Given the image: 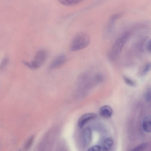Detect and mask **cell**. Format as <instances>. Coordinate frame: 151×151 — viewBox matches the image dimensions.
I'll list each match as a JSON object with an SVG mask.
<instances>
[{"label": "cell", "instance_id": "cell-4", "mask_svg": "<svg viewBox=\"0 0 151 151\" xmlns=\"http://www.w3.org/2000/svg\"><path fill=\"white\" fill-rule=\"evenodd\" d=\"M97 117L96 114L93 113H88L85 114L81 116L78 121V126L82 127L88 121L94 119Z\"/></svg>", "mask_w": 151, "mask_h": 151}, {"label": "cell", "instance_id": "cell-10", "mask_svg": "<svg viewBox=\"0 0 151 151\" xmlns=\"http://www.w3.org/2000/svg\"><path fill=\"white\" fill-rule=\"evenodd\" d=\"M82 1L81 0H60L59 1L61 4L66 6H72L77 5Z\"/></svg>", "mask_w": 151, "mask_h": 151}, {"label": "cell", "instance_id": "cell-18", "mask_svg": "<svg viewBox=\"0 0 151 151\" xmlns=\"http://www.w3.org/2000/svg\"><path fill=\"white\" fill-rule=\"evenodd\" d=\"M8 61V59L7 58H5L3 60L1 66V68L4 67L7 64Z\"/></svg>", "mask_w": 151, "mask_h": 151}, {"label": "cell", "instance_id": "cell-5", "mask_svg": "<svg viewBox=\"0 0 151 151\" xmlns=\"http://www.w3.org/2000/svg\"><path fill=\"white\" fill-rule=\"evenodd\" d=\"M66 57L64 54H60L56 57L52 61L50 68L53 69L58 67L63 64L65 61Z\"/></svg>", "mask_w": 151, "mask_h": 151}, {"label": "cell", "instance_id": "cell-1", "mask_svg": "<svg viewBox=\"0 0 151 151\" xmlns=\"http://www.w3.org/2000/svg\"><path fill=\"white\" fill-rule=\"evenodd\" d=\"M90 42V37L86 33L81 32L77 33L72 39L70 46L72 51H77L86 47Z\"/></svg>", "mask_w": 151, "mask_h": 151}, {"label": "cell", "instance_id": "cell-9", "mask_svg": "<svg viewBox=\"0 0 151 151\" xmlns=\"http://www.w3.org/2000/svg\"><path fill=\"white\" fill-rule=\"evenodd\" d=\"M113 145V140L110 138H107L104 140L103 144L104 151H109Z\"/></svg>", "mask_w": 151, "mask_h": 151}, {"label": "cell", "instance_id": "cell-15", "mask_svg": "<svg viewBox=\"0 0 151 151\" xmlns=\"http://www.w3.org/2000/svg\"><path fill=\"white\" fill-rule=\"evenodd\" d=\"M151 69V63H148L146 65L143 72V74L144 75L146 73Z\"/></svg>", "mask_w": 151, "mask_h": 151}, {"label": "cell", "instance_id": "cell-8", "mask_svg": "<svg viewBox=\"0 0 151 151\" xmlns=\"http://www.w3.org/2000/svg\"><path fill=\"white\" fill-rule=\"evenodd\" d=\"M142 127L144 130L146 132H151V119L149 118H146L143 122Z\"/></svg>", "mask_w": 151, "mask_h": 151}, {"label": "cell", "instance_id": "cell-6", "mask_svg": "<svg viewBox=\"0 0 151 151\" xmlns=\"http://www.w3.org/2000/svg\"><path fill=\"white\" fill-rule=\"evenodd\" d=\"M82 139L84 146H87L90 143L91 139V132L88 127L85 128L82 133Z\"/></svg>", "mask_w": 151, "mask_h": 151}, {"label": "cell", "instance_id": "cell-16", "mask_svg": "<svg viewBox=\"0 0 151 151\" xmlns=\"http://www.w3.org/2000/svg\"><path fill=\"white\" fill-rule=\"evenodd\" d=\"M146 100L149 101L151 100V91H148L147 92L145 96Z\"/></svg>", "mask_w": 151, "mask_h": 151}, {"label": "cell", "instance_id": "cell-17", "mask_svg": "<svg viewBox=\"0 0 151 151\" xmlns=\"http://www.w3.org/2000/svg\"><path fill=\"white\" fill-rule=\"evenodd\" d=\"M146 47L148 51L151 52V39L147 41L146 44Z\"/></svg>", "mask_w": 151, "mask_h": 151}, {"label": "cell", "instance_id": "cell-11", "mask_svg": "<svg viewBox=\"0 0 151 151\" xmlns=\"http://www.w3.org/2000/svg\"><path fill=\"white\" fill-rule=\"evenodd\" d=\"M147 144L143 143L139 145L131 151H143L147 148Z\"/></svg>", "mask_w": 151, "mask_h": 151}, {"label": "cell", "instance_id": "cell-12", "mask_svg": "<svg viewBox=\"0 0 151 151\" xmlns=\"http://www.w3.org/2000/svg\"><path fill=\"white\" fill-rule=\"evenodd\" d=\"M34 139V136H31L27 140L25 144L24 148L26 150L29 149L32 145Z\"/></svg>", "mask_w": 151, "mask_h": 151}, {"label": "cell", "instance_id": "cell-2", "mask_svg": "<svg viewBox=\"0 0 151 151\" xmlns=\"http://www.w3.org/2000/svg\"><path fill=\"white\" fill-rule=\"evenodd\" d=\"M129 36L128 32H125L122 34L114 44L111 50L109 55L111 60L115 59L119 55Z\"/></svg>", "mask_w": 151, "mask_h": 151}, {"label": "cell", "instance_id": "cell-7", "mask_svg": "<svg viewBox=\"0 0 151 151\" xmlns=\"http://www.w3.org/2000/svg\"><path fill=\"white\" fill-rule=\"evenodd\" d=\"M99 114L105 118L110 117L113 113V110L110 106L105 105L101 107L99 111Z\"/></svg>", "mask_w": 151, "mask_h": 151}, {"label": "cell", "instance_id": "cell-3", "mask_svg": "<svg viewBox=\"0 0 151 151\" xmlns=\"http://www.w3.org/2000/svg\"><path fill=\"white\" fill-rule=\"evenodd\" d=\"M47 57L46 52L45 50H41L37 52L31 62H24L23 63L25 65L30 68H37L43 64L46 60Z\"/></svg>", "mask_w": 151, "mask_h": 151}, {"label": "cell", "instance_id": "cell-13", "mask_svg": "<svg viewBox=\"0 0 151 151\" xmlns=\"http://www.w3.org/2000/svg\"><path fill=\"white\" fill-rule=\"evenodd\" d=\"M123 78L125 82L128 85L132 86H136L135 82L129 78L125 76H124Z\"/></svg>", "mask_w": 151, "mask_h": 151}, {"label": "cell", "instance_id": "cell-19", "mask_svg": "<svg viewBox=\"0 0 151 151\" xmlns=\"http://www.w3.org/2000/svg\"></svg>", "mask_w": 151, "mask_h": 151}, {"label": "cell", "instance_id": "cell-14", "mask_svg": "<svg viewBox=\"0 0 151 151\" xmlns=\"http://www.w3.org/2000/svg\"><path fill=\"white\" fill-rule=\"evenodd\" d=\"M87 151H101V149L99 146L95 145L89 148Z\"/></svg>", "mask_w": 151, "mask_h": 151}]
</instances>
